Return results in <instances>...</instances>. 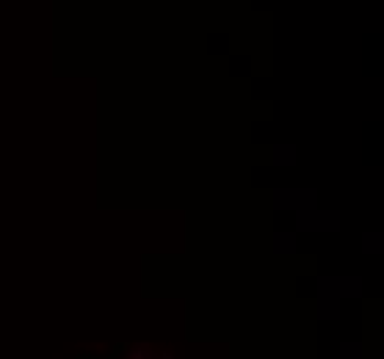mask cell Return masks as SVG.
Returning a JSON list of instances; mask_svg holds the SVG:
<instances>
[{
    "label": "cell",
    "mask_w": 384,
    "mask_h": 359,
    "mask_svg": "<svg viewBox=\"0 0 384 359\" xmlns=\"http://www.w3.org/2000/svg\"><path fill=\"white\" fill-rule=\"evenodd\" d=\"M161 359H172V356H169V354H163V356H161Z\"/></svg>",
    "instance_id": "cell-2"
},
{
    "label": "cell",
    "mask_w": 384,
    "mask_h": 359,
    "mask_svg": "<svg viewBox=\"0 0 384 359\" xmlns=\"http://www.w3.org/2000/svg\"><path fill=\"white\" fill-rule=\"evenodd\" d=\"M130 359H155V354L147 348V345H136V348H130Z\"/></svg>",
    "instance_id": "cell-1"
}]
</instances>
